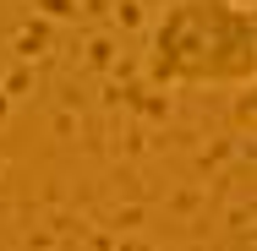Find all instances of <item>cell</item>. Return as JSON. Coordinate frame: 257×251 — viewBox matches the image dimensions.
Segmentation results:
<instances>
[{"instance_id": "obj_2", "label": "cell", "mask_w": 257, "mask_h": 251, "mask_svg": "<svg viewBox=\"0 0 257 251\" xmlns=\"http://www.w3.org/2000/svg\"><path fill=\"white\" fill-rule=\"evenodd\" d=\"M230 120L235 126H257V77L246 88H235V104H230Z\"/></svg>"}, {"instance_id": "obj_1", "label": "cell", "mask_w": 257, "mask_h": 251, "mask_svg": "<svg viewBox=\"0 0 257 251\" xmlns=\"http://www.w3.org/2000/svg\"><path fill=\"white\" fill-rule=\"evenodd\" d=\"M257 77V0H175L148 33L154 88H246Z\"/></svg>"}]
</instances>
